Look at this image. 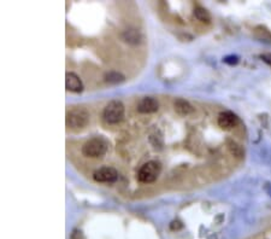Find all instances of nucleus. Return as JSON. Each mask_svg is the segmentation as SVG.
<instances>
[{
    "label": "nucleus",
    "mask_w": 271,
    "mask_h": 239,
    "mask_svg": "<svg viewBox=\"0 0 271 239\" xmlns=\"http://www.w3.org/2000/svg\"><path fill=\"white\" fill-rule=\"evenodd\" d=\"M175 111L181 116H187L189 115L190 113H193V106L190 105L187 100L182 99V98H179V99L175 100Z\"/></svg>",
    "instance_id": "obj_9"
},
{
    "label": "nucleus",
    "mask_w": 271,
    "mask_h": 239,
    "mask_svg": "<svg viewBox=\"0 0 271 239\" xmlns=\"http://www.w3.org/2000/svg\"><path fill=\"white\" fill-rule=\"evenodd\" d=\"M107 149L108 143L106 140L102 137H95L84 143L82 146V154L86 157L99 158L106 154Z\"/></svg>",
    "instance_id": "obj_1"
},
{
    "label": "nucleus",
    "mask_w": 271,
    "mask_h": 239,
    "mask_svg": "<svg viewBox=\"0 0 271 239\" xmlns=\"http://www.w3.org/2000/svg\"><path fill=\"white\" fill-rule=\"evenodd\" d=\"M159 108L158 100L153 97H145L138 104V111L141 114L156 113Z\"/></svg>",
    "instance_id": "obj_7"
},
{
    "label": "nucleus",
    "mask_w": 271,
    "mask_h": 239,
    "mask_svg": "<svg viewBox=\"0 0 271 239\" xmlns=\"http://www.w3.org/2000/svg\"><path fill=\"white\" fill-rule=\"evenodd\" d=\"M89 123V113L84 109H72L66 114V126L71 129H82Z\"/></svg>",
    "instance_id": "obj_3"
},
{
    "label": "nucleus",
    "mask_w": 271,
    "mask_h": 239,
    "mask_svg": "<svg viewBox=\"0 0 271 239\" xmlns=\"http://www.w3.org/2000/svg\"><path fill=\"white\" fill-rule=\"evenodd\" d=\"M65 87L66 90L74 93H80L83 90V84L81 79L75 72H66L65 75Z\"/></svg>",
    "instance_id": "obj_8"
},
{
    "label": "nucleus",
    "mask_w": 271,
    "mask_h": 239,
    "mask_svg": "<svg viewBox=\"0 0 271 239\" xmlns=\"http://www.w3.org/2000/svg\"><path fill=\"white\" fill-rule=\"evenodd\" d=\"M181 226H182V225H181L179 221H174V222H172V225H171V228H172V230H175V228H180Z\"/></svg>",
    "instance_id": "obj_15"
},
{
    "label": "nucleus",
    "mask_w": 271,
    "mask_h": 239,
    "mask_svg": "<svg viewBox=\"0 0 271 239\" xmlns=\"http://www.w3.org/2000/svg\"><path fill=\"white\" fill-rule=\"evenodd\" d=\"M262 58H263V61L267 62L268 64H270L271 66V54H263Z\"/></svg>",
    "instance_id": "obj_14"
},
{
    "label": "nucleus",
    "mask_w": 271,
    "mask_h": 239,
    "mask_svg": "<svg viewBox=\"0 0 271 239\" xmlns=\"http://www.w3.org/2000/svg\"><path fill=\"white\" fill-rule=\"evenodd\" d=\"M162 170L161 163L157 161H149V162L145 163L143 167L140 168L138 173V179L140 183L149 184L157 180Z\"/></svg>",
    "instance_id": "obj_4"
},
{
    "label": "nucleus",
    "mask_w": 271,
    "mask_h": 239,
    "mask_svg": "<svg viewBox=\"0 0 271 239\" xmlns=\"http://www.w3.org/2000/svg\"><path fill=\"white\" fill-rule=\"evenodd\" d=\"M93 179L98 183H115L118 179V173L115 168L112 167H100L93 173Z\"/></svg>",
    "instance_id": "obj_5"
},
{
    "label": "nucleus",
    "mask_w": 271,
    "mask_h": 239,
    "mask_svg": "<svg viewBox=\"0 0 271 239\" xmlns=\"http://www.w3.org/2000/svg\"><path fill=\"white\" fill-rule=\"evenodd\" d=\"M217 122H218V126L221 127L222 129L228 131V129L234 128V127L239 123V119H237V116L231 113V111H224V113L219 114Z\"/></svg>",
    "instance_id": "obj_6"
},
{
    "label": "nucleus",
    "mask_w": 271,
    "mask_h": 239,
    "mask_svg": "<svg viewBox=\"0 0 271 239\" xmlns=\"http://www.w3.org/2000/svg\"><path fill=\"white\" fill-rule=\"evenodd\" d=\"M125 80V75H122L118 72H108L105 74V81L108 82V84H112V85L121 84V82H123Z\"/></svg>",
    "instance_id": "obj_11"
},
{
    "label": "nucleus",
    "mask_w": 271,
    "mask_h": 239,
    "mask_svg": "<svg viewBox=\"0 0 271 239\" xmlns=\"http://www.w3.org/2000/svg\"><path fill=\"white\" fill-rule=\"evenodd\" d=\"M228 147L229 150H230V152L235 156H237V157H241L242 156V149L240 145H237L236 143L234 142H228Z\"/></svg>",
    "instance_id": "obj_13"
},
{
    "label": "nucleus",
    "mask_w": 271,
    "mask_h": 239,
    "mask_svg": "<svg viewBox=\"0 0 271 239\" xmlns=\"http://www.w3.org/2000/svg\"><path fill=\"white\" fill-rule=\"evenodd\" d=\"M125 118V105L120 100H111L103 111V119L108 124H116Z\"/></svg>",
    "instance_id": "obj_2"
},
{
    "label": "nucleus",
    "mask_w": 271,
    "mask_h": 239,
    "mask_svg": "<svg viewBox=\"0 0 271 239\" xmlns=\"http://www.w3.org/2000/svg\"><path fill=\"white\" fill-rule=\"evenodd\" d=\"M194 16L198 18L199 21H201V22H206L208 23L211 21V16L210 14H208V11H206L204 7L201 6H198L194 9Z\"/></svg>",
    "instance_id": "obj_12"
},
{
    "label": "nucleus",
    "mask_w": 271,
    "mask_h": 239,
    "mask_svg": "<svg viewBox=\"0 0 271 239\" xmlns=\"http://www.w3.org/2000/svg\"><path fill=\"white\" fill-rule=\"evenodd\" d=\"M123 39H125V43L136 45V44H140L141 41H143V34L140 33V30L126 29L125 32L123 33Z\"/></svg>",
    "instance_id": "obj_10"
}]
</instances>
